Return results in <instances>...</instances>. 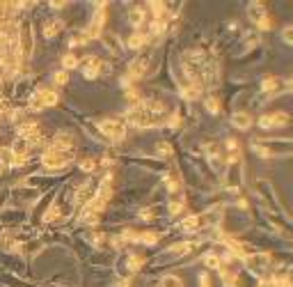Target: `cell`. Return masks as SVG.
Returning a JSON list of instances; mask_svg holds the SVG:
<instances>
[{"label": "cell", "mask_w": 293, "mask_h": 287, "mask_svg": "<svg viewBox=\"0 0 293 287\" xmlns=\"http://www.w3.org/2000/svg\"><path fill=\"white\" fill-rule=\"evenodd\" d=\"M252 152L256 156L273 159V156H288L293 154V140L279 138V140H252Z\"/></svg>", "instance_id": "1"}, {"label": "cell", "mask_w": 293, "mask_h": 287, "mask_svg": "<svg viewBox=\"0 0 293 287\" xmlns=\"http://www.w3.org/2000/svg\"><path fill=\"white\" fill-rule=\"evenodd\" d=\"M62 30H64V21L62 19H48V21L41 23V35H44V39H48V42H53Z\"/></svg>", "instance_id": "14"}, {"label": "cell", "mask_w": 293, "mask_h": 287, "mask_svg": "<svg viewBox=\"0 0 293 287\" xmlns=\"http://www.w3.org/2000/svg\"><path fill=\"white\" fill-rule=\"evenodd\" d=\"M247 16L254 25H259L268 19V10H266L263 3H247Z\"/></svg>", "instance_id": "16"}, {"label": "cell", "mask_w": 293, "mask_h": 287, "mask_svg": "<svg viewBox=\"0 0 293 287\" xmlns=\"http://www.w3.org/2000/svg\"><path fill=\"white\" fill-rule=\"evenodd\" d=\"M243 267H245L247 271L252 273V276L266 278V273H268V269H270V255H268V253H256V250H252V253L247 255L245 259H243Z\"/></svg>", "instance_id": "7"}, {"label": "cell", "mask_w": 293, "mask_h": 287, "mask_svg": "<svg viewBox=\"0 0 293 287\" xmlns=\"http://www.w3.org/2000/svg\"><path fill=\"white\" fill-rule=\"evenodd\" d=\"M126 21H128V25H131L133 30H144V25H146V10H142V7H133V10H128Z\"/></svg>", "instance_id": "15"}, {"label": "cell", "mask_w": 293, "mask_h": 287, "mask_svg": "<svg viewBox=\"0 0 293 287\" xmlns=\"http://www.w3.org/2000/svg\"><path fill=\"white\" fill-rule=\"evenodd\" d=\"M282 88H284V81L279 79V76H266V79L261 81V90H263L266 94H275Z\"/></svg>", "instance_id": "20"}, {"label": "cell", "mask_w": 293, "mask_h": 287, "mask_svg": "<svg viewBox=\"0 0 293 287\" xmlns=\"http://www.w3.org/2000/svg\"><path fill=\"white\" fill-rule=\"evenodd\" d=\"M39 191L32 189V186L25 184H18V186H9V207H16V209H27L39 200Z\"/></svg>", "instance_id": "4"}, {"label": "cell", "mask_w": 293, "mask_h": 287, "mask_svg": "<svg viewBox=\"0 0 293 287\" xmlns=\"http://www.w3.org/2000/svg\"><path fill=\"white\" fill-rule=\"evenodd\" d=\"M197 280H199V287H211V276H209V271H201L199 276H197Z\"/></svg>", "instance_id": "32"}, {"label": "cell", "mask_w": 293, "mask_h": 287, "mask_svg": "<svg viewBox=\"0 0 293 287\" xmlns=\"http://www.w3.org/2000/svg\"><path fill=\"white\" fill-rule=\"evenodd\" d=\"M53 83H55V85H60V88L69 85V71H64V69L53 71Z\"/></svg>", "instance_id": "30"}, {"label": "cell", "mask_w": 293, "mask_h": 287, "mask_svg": "<svg viewBox=\"0 0 293 287\" xmlns=\"http://www.w3.org/2000/svg\"><path fill=\"white\" fill-rule=\"evenodd\" d=\"M87 44H90V39H87V35H85V30L82 28H78V30H73L71 35H69V39H67V46L71 48H85Z\"/></svg>", "instance_id": "19"}, {"label": "cell", "mask_w": 293, "mask_h": 287, "mask_svg": "<svg viewBox=\"0 0 293 287\" xmlns=\"http://www.w3.org/2000/svg\"><path fill=\"white\" fill-rule=\"evenodd\" d=\"M158 216H160L158 207H144L137 212V218H140V221H154V218H158Z\"/></svg>", "instance_id": "29"}, {"label": "cell", "mask_w": 293, "mask_h": 287, "mask_svg": "<svg viewBox=\"0 0 293 287\" xmlns=\"http://www.w3.org/2000/svg\"><path fill=\"white\" fill-rule=\"evenodd\" d=\"M167 212H169V216H181V214L186 212V195H183L181 191L167 195Z\"/></svg>", "instance_id": "13"}, {"label": "cell", "mask_w": 293, "mask_h": 287, "mask_svg": "<svg viewBox=\"0 0 293 287\" xmlns=\"http://www.w3.org/2000/svg\"><path fill=\"white\" fill-rule=\"evenodd\" d=\"M151 37L146 30H133L126 39H124V48H131V51H144L149 46Z\"/></svg>", "instance_id": "10"}, {"label": "cell", "mask_w": 293, "mask_h": 287, "mask_svg": "<svg viewBox=\"0 0 293 287\" xmlns=\"http://www.w3.org/2000/svg\"><path fill=\"white\" fill-rule=\"evenodd\" d=\"M160 241V232H156V230H144V232H140V241L137 244H144V246H156Z\"/></svg>", "instance_id": "24"}, {"label": "cell", "mask_w": 293, "mask_h": 287, "mask_svg": "<svg viewBox=\"0 0 293 287\" xmlns=\"http://www.w3.org/2000/svg\"><path fill=\"white\" fill-rule=\"evenodd\" d=\"M18 48H21V56L25 62H30V58L37 51V33L30 16H23L18 21Z\"/></svg>", "instance_id": "2"}, {"label": "cell", "mask_w": 293, "mask_h": 287, "mask_svg": "<svg viewBox=\"0 0 293 287\" xmlns=\"http://www.w3.org/2000/svg\"><path fill=\"white\" fill-rule=\"evenodd\" d=\"M282 39L288 44V46H293V25H286V28L282 30Z\"/></svg>", "instance_id": "31"}, {"label": "cell", "mask_w": 293, "mask_h": 287, "mask_svg": "<svg viewBox=\"0 0 293 287\" xmlns=\"http://www.w3.org/2000/svg\"><path fill=\"white\" fill-rule=\"evenodd\" d=\"M7 147L16 159H25V156H30V152H32L30 143H27L25 138H18V136H14V140L7 145Z\"/></svg>", "instance_id": "17"}, {"label": "cell", "mask_w": 293, "mask_h": 287, "mask_svg": "<svg viewBox=\"0 0 293 287\" xmlns=\"http://www.w3.org/2000/svg\"><path fill=\"white\" fill-rule=\"evenodd\" d=\"M99 42L103 44V48H105V51H110L114 58L124 56V51H126V48H124V42H122V39H119L114 33H108V30H105V33L99 37Z\"/></svg>", "instance_id": "11"}, {"label": "cell", "mask_w": 293, "mask_h": 287, "mask_svg": "<svg viewBox=\"0 0 293 287\" xmlns=\"http://www.w3.org/2000/svg\"><path fill=\"white\" fill-rule=\"evenodd\" d=\"M133 163H137V166L146 168V170L151 172H163L165 170V163L160 161V159H131Z\"/></svg>", "instance_id": "22"}, {"label": "cell", "mask_w": 293, "mask_h": 287, "mask_svg": "<svg viewBox=\"0 0 293 287\" xmlns=\"http://www.w3.org/2000/svg\"><path fill=\"white\" fill-rule=\"evenodd\" d=\"M80 69H82V76L87 81H94L101 76V60L96 56H85L80 58Z\"/></svg>", "instance_id": "12"}, {"label": "cell", "mask_w": 293, "mask_h": 287, "mask_svg": "<svg viewBox=\"0 0 293 287\" xmlns=\"http://www.w3.org/2000/svg\"><path fill=\"white\" fill-rule=\"evenodd\" d=\"M243 181V170H241V159H227L224 166V189L227 191H238Z\"/></svg>", "instance_id": "8"}, {"label": "cell", "mask_w": 293, "mask_h": 287, "mask_svg": "<svg viewBox=\"0 0 293 287\" xmlns=\"http://www.w3.org/2000/svg\"><path fill=\"white\" fill-rule=\"evenodd\" d=\"M286 90H291V92H293V79H291V81H288V83H286Z\"/></svg>", "instance_id": "33"}, {"label": "cell", "mask_w": 293, "mask_h": 287, "mask_svg": "<svg viewBox=\"0 0 293 287\" xmlns=\"http://www.w3.org/2000/svg\"><path fill=\"white\" fill-rule=\"evenodd\" d=\"M151 56H154V51H140L135 58H133L131 62H128V67H126V76L131 81H137V79H144L146 74H149V65H151Z\"/></svg>", "instance_id": "5"}, {"label": "cell", "mask_w": 293, "mask_h": 287, "mask_svg": "<svg viewBox=\"0 0 293 287\" xmlns=\"http://www.w3.org/2000/svg\"><path fill=\"white\" fill-rule=\"evenodd\" d=\"M204 106H206V111H209L211 115H218L220 108H222V103H220V99L215 97V94H209V97L204 99Z\"/></svg>", "instance_id": "28"}, {"label": "cell", "mask_w": 293, "mask_h": 287, "mask_svg": "<svg viewBox=\"0 0 293 287\" xmlns=\"http://www.w3.org/2000/svg\"><path fill=\"white\" fill-rule=\"evenodd\" d=\"M158 287H183V280L179 276H174V273H165V276L160 278Z\"/></svg>", "instance_id": "27"}, {"label": "cell", "mask_w": 293, "mask_h": 287, "mask_svg": "<svg viewBox=\"0 0 293 287\" xmlns=\"http://www.w3.org/2000/svg\"><path fill=\"white\" fill-rule=\"evenodd\" d=\"M156 154H158L156 159H172L174 156V149H172V145H169V143L160 140V143H156Z\"/></svg>", "instance_id": "26"}, {"label": "cell", "mask_w": 293, "mask_h": 287, "mask_svg": "<svg viewBox=\"0 0 293 287\" xmlns=\"http://www.w3.org/2000/svg\"><path fill=\"white\" fill-rule=\"evenodd\" d=\"M30 221L25 209H16V207H3L0 209V227L3 230H18L21 225Z\"/></svg>", "instance_id": "6"}, {"label": "cell", "mask_w": 293, "mask_h": 287, "mask_svg": "<svg viewBox=\"0 0 293 287\" xmlns=\"http://www.w3.org/2000/svg\"><path fill=\"white\" fill-rule=\"evenodd\" d=\"M231 126L238 131H247L252 126V117L247 113H231Z\"/></svg>", "instance_id": "21"}, {"label": "cell", "mask_w": 293, "mask_h": 287, "mask_svg": "<svg viewBox=\"0 0 293 287\" xmlns=\"http://www.w3.org/2000/svg\"><path fill=\"white\" fill-rule=\"evenodd\" d=\"M288 122H291L288 113L277 111V113H266V115H261L259 120H256V126H259V129H279V126H286Z\"/></svg>", "instance_id": "9"}, {"label": "cell", "mask_w": 293, "mask_h": 287, "mask_svg": "<svg viewBox=\"0 0 293 287\" xmlns=\"http://www.w3.org/2000/svg\"><path fill=\"white\" fill-rule=\"evenodd\" d=\"M96 129L101 131V136H103L110 145H117V143H122V140H126V134H128V126L122 117H101V120L96 122Z\"/></svg>", "instance_id": "3"}, {"label": "cell", "mask_w": 293, "mask_h": 287, "mask_svg": "<svg viewBox=\"0 0 293 287\" xmlns=\"http://www.w3.org/2000/svg\"><path fill=\"white\" fill-rule=\"evenodd\" d=\"M60 65H62L64 71H69V74H71L73 69H78V67H80V58H78L73 51H69V53H64V56L60 58Z\"/></svg>", "instance_id": "23"}, {"label": "cell", "mask_w": 293, "mask_h": 287, "mask_svg": "<svg viewBox=\"0 0 293 287\" xmlns=\"http://www.w3.org/2000/svg\"><path fill=\"white\" fill-rule=\"evenodd\" d=\"M222 255L220 253H215V250H209V253H204V267H209V269H220L222 267Z\"/></svg>", "instance_id": "25"}, {"label": "cell", "mask_w": 293, "mask_h": 287, "mask_svg": "<svg viewBox=\"0 0 293 287\" xmlns=\"http://www.w3.org/2000/svg\"><path fill=\"white\" fill-rule=\"evenodd\" d=\"M105 3H99V5L92 10V19H90V25H96V28L105 30V21H108V10H105Z\"/></svg>", "instance_id": "18"}]
</instances>
